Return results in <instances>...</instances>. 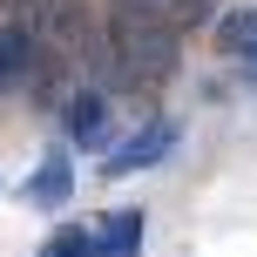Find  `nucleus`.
<instances>
[{
    "label": "nucleus",
    "mask_w": 257,
    "mask_h": 257,
    "mask_svg": "<svg viewBox=\"0 0 257 257\" xmlns=\"http://www.w3.org/2000/svg\"><path fill=\"white\" fill-rule=\"evenodd\" d=\"M176 149V122H163V115H149L136 128L128 142H115L108 149V163H102V176H128V169H156L163 156Z\"/></svg>",
    "instance_id": "1"
},
{
    "label": "nucleus",
    "mask_w": 257,
    "mask_h": 257,
    "mask_svg": "<svg viewBox=\"0 0 257 257\" xmlns=\"http://www.w3.org/2000/svg\"><path fill=\"white\" fill-rule=\"evenodd\" d=\"M142 250V210H108L102 237H95V257H136Z\"/></svg>",
    "instance_id": "2"
},
{
    "label": "nucleus",
    "mask_w": 257,
    "mask_h": 257,
    "mask_svg": "<svg viewBox=\"0 0 257 257\" xmlns=\"http://www.w3.org/2000/svg\"><path fill=\"white\" fill-rule=\"evenodd\" d=\"M217 54H230V61H250L257 54V7H230L217 21Z\"/></svg>",
    "instance_id": "3"
},
{
    "label": "nucleus",
    "mask_w": 257,
    "mask_h": 257,
    "mask_svg": "<svg viewBox=\"0 0 257 257\" xmlns=\"http://www.w3.org/2000/svg\"><path fill=\"white\" fill-rule=\"evenodd\" d=\"M68 136H75L81 149H95V142L108 136V102L102 95H75V102H68Z\"/></svg>",
    "instance_id": "4"
},
{
    "label": "nucleus",
    "mask_w": 257,
    "mask_h": 257,
    "mask_svg": "<svg viewBox=\"0 0 257 257\" xmlns=\"http://www.w3.org/2000/svg\"><path fill=\"white\" fill-rule=\"evenodd\" d=\"M68 190H75V169L68 163H48L41 176H27V203H68Z\"/></svg>",
    "instance_id": "5"
},
{
    "label": "nucleus",
    "mask_w": 257,
    "mask_h": 257,
    "mask_svg": "<svg viewBox=\"0 0 257 257\" xmlns=\"http://www.w3.org/2000/svg\"><path fill=\"white\" fill-rule=\"evenodd\" d=\"M27 61H34V34H27V27H7V34H0V81L21 75Z\"/></svg>",
    "instance_id": "6"
},
{
    "label": "nucleus",
    "mask_w": 257,
    "mask_h": 257,
    "mask_svg": "<svg viewBox=\"0 0 257 257\" xmlns=\"http://www.w3.org/2000/svg\"><path fill=\"white\" fill-rule=\"evenodd\" d=\"M41 257H95V237L81 230V223H61V230L41 244Z\"/></svg>",
    "instance_id": "7"
},
{
    "label": "nucleus",
    "mask_w": 257,
    "mask_h": 257,
    "mask_svg": "<svg viewBox=\"0 0 257 257\" xmlns=\"http://www.w3.org/2000/svg\"><path fill=\"white\" fill-rule=\"evenodd\" d=\"M244 88H257V54H250V61H244Z\"/></svg>",
    "instance_id": "8"
}]
</instances>
